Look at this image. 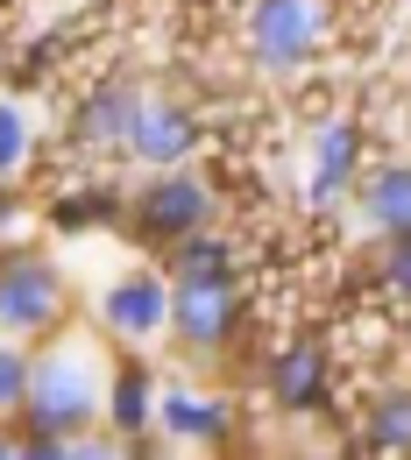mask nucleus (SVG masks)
I'll return each mask as SVG.
<instances>
[{
	"mask_svg": "<svg viewBox=\"0 0 411 460\" xmlns=\"http://www.w3.org/2000/svg\"><path fill=\"white\" fill-rule=\"evenodd\" d=\"M93 411H100V368L85 347H58L50 361H36V376H29L36 432H78Z\"/></svg>",
	"mask_w": 411,
	"mask_h": 460,
	"instance_id": "nucleus-1",
	"label": "nucleus"
},
{
	"mask_svg": "<svg viewBox=\"0 0 411 460\" xmlns=\"http://www.w3.org/2000/svg\"><path fill=\"white\" fill-rule=\"evenodd\" d=\"M319 43V0H255L248 7V50L263 71H298Z\"/></svg>",
	"mask_w": 411,
	"mask_h": 460,
	"instance_id": "nucleus-2",
	"label": "nucleus"
},
{
	"mask_svg": "<svg viewBox=\"0 0 411 460\" xmlns=\"http://www.w3.org/2000/svg\"><path fill=\"white\" fill-rule=\"evenodd\" d=\"M64 312V277L43 255H7L0 262V326L7 333H43Z\"/></svg>",
	"mask_w": 411,
	"mask_h": 460,
	"instance_id": "nucleus-3",
	"label": "nucleus"
},
{
	"mask_svg": "<svg viewBox=\"0 0 411 460\" xmlns=\"http://www.w3.org/2000/svg\"><path fill=\"white\" fill-rule=\"evenodd\" d=\"M206 213H213V199H206V184L184 164L156 171V184H142V199H135V227L149 241H184V234L206 227Z\"/></svg>",
	"mask_w": 411,
	"mask_h": 460,
	"instance_id": "nucleus-4",
	"label": "nucleus"
},
{
	"mask_svg": "<svg viewBox=\"0 0 411 460\" xmlns=\"http://www.w3.org/2000/svg\"><path fill=\"white\" fill-rule=\"evenodd\" d=\"M241 305H235V277H184L171 290V333L184 347H220L235 333Z\"/></svg>",
	"mask_w": 411,
	"mask_h": 460,
	"instance_id": "nucleus-5",
	"label": "nucleus"
},
{
	"mask_svg": "<svg viewBox=\"0 0 411 460\" xmlns=\"http://www.w3.org/2000/svg\"><path fill=\"white\" fill-rule=\"evenodd\" d=\"M100 312H107V326H114L121 341H149V333L171 326V290H164V277H149V270H128L121 284H107Z\"/></svg>",
	"mask_w": 411,
	"mask_h": 460,
	"instance_id": "nucleus-6",
	"label": "nucleus"
},
{
	"mask_svg": "<svg viewBox=\"0 0 411 460\" xmlns=\"http://www.w3.org/2000/svg\"><path fill=\"white\" fill-rule=\"evenodd\" d=\"M128 156H142L149 171H171L192 156V114L171 107V100H149L142 120H135V142H128Z\"/></svg>",
	"mask_w": 411,
	"mask_h": 460,
	"instance_id": "nucleus-7",
	"label": "nucleus"
},
{
	"mask_svg": "<svg viewBox=\"0 0 411 460\" xmlns=\"http://www.w3.org/2000/svg\"><path fill=\"white\" fill-rule=\"evenodd\" d=\"M142 107H149V100H142L135 85H100V93L85 100V114H78V135H85V142H100V149H128Z\"/></svg>",
	"mask_w": 411,
	"mask_h": 460,
	"instance_id": "nucleus-8",
	"label": "nucleus"
},
{
	"mask_svg": "<svg viewBox=\"0 0 411 460\" xmlns=\"http://www.w3.org/2000/svg\"><path fill=\"white\" fill-rule=\"evenodd\" d=\"M270 397L284 403V411H312V403L326 397V361H319V347H284V354L270 361Z\"/></svg>",
	"mask_w": 411,
	"mask_h": 460,
	"instance_id": "nucleus-9",
	"label": "nucleus"
},
{
	"mask_svg": "<svg viewBox=\"0 0 411 460\" xmlns=\"http://www.w3.org/2000/svg\"><path fill=\"white\" fill-rule=\"evenodd\" d=\"M354 164H362V128L354 120H334L326 135H319V164H312V199L326 206V199H341L348 191Z\"/></svg>",
	"mask_w": 411,
	"mask_h": 460,
	"instance_id": "nucleus-10",
	"label": "nucleus"
},
{
	"mask_svg": "<svg viewBox=\"0 0 411 460\" xmlns=\"http://www.w3.org/2000/svg\"><path fill=\"white\" fill-rule=\"evenodd\" d=\"M362 213L376 220V227L390 234H411V164H383V171L362 184Z\"/></svg>",
	"mask_w": 411,
	"mask_h": 460,
	"instance_id": "nucleus-11",
	"label": "nucleus"
},
{
	"mask_svg": "<svg viewBox=\"0 0 411 460\" xmlns=\"http://www.w3.org/2000/svg\"><path fill=\"white\" fill-rule=\"evenodd\" d=\"M156 425L177 432V439H220V432H228V403L192 397V390H171V397L156 403Z\"/></svg>",
	"mask_w": 411,
	"mask_h": 460,
	"instance_id": "nucleus-12",
	"label": "nucleus"
},
{
	"mask_svg": "<svg viewBox=\"0 0 411 460\" xmlns=\"http://www.w3.org/2000/svg\"><path fill=\"white\" fill-rule=\"evenodd\" d=\"M107 411H114V425L128 439H142L149 432V418H156V390H149V368H121L114 390H107Z\"/></svg>",
	"mask_w": 411,
	"mask_h": 460,
	"instance_id": "nucleus-13",
	"label": "nucleus"
},
{
	"mask_svg": "<svg viewBox=\"0 0 411 460\" xmlns=\"http://www.w3.org/2000/svg\"><path fill=\"white\" fill-rule=\"evenodd\" d=\"M369 447L376 454H405L411 447V390H390V397L369 411Z\"/></svg>",
	"mask_w": 411,
	"mask_h": 460,
	"instance_id": "nucleus-14",
	"label": "nucleus"
},
{
	"mask_svg": "<svg viewBox=\"0 0 411 460\" xmlns=\"http://www.w3.org/2000/svg\"><path fill=\"white\" fill-rule=\"evenodd\" d=\"M228 262H235V255H228V241H213L206 227L177 241V284H184V277H235Z\"/></svg>",
	"mask_w": 411,
	"mask_h": 460,
	"instance_id": "nucleus-15",
	"label": "nucleus"
},
{
	"mask_svg": "<svg viewBox=\"0 0 411 460\" xmlns=\"http://www.w3.org/2000/svg\"><path fill=\"white\" fill-rule=\"evenodd\" d=\"M22 156H29V120H22V107L0 100V177L22 171Z\"/></svg>",
	"mask_w": 411,
	"mask_h": 460,
	"instance_id": "nucleus-16",
	"label": "nucleus"
},
{
	"mask_svg": "<svg viewBox=\"0 0 411 460\" xmlns=\"http://www.w3.org/2000/svg\"><path fill=\"white\" fill-rule=\"evenodd\" d=\"M29 376H36V361H29V354H14V347H0V411L29 403Z\"/></svg>",
	"mask_w": 411,
	"mask_h": 460,
	"instance_id": "nucleus-17",
	"label": "nucleus"
},
{
	"mask_svg": "<svg viewBox=\"0 0 411 460\" xmlns=\"http://www.w3.org/2000/svg\"><path fill=\"white\" fill-rule=\"evenodd\" d=\"M107 213V199H58V227H93Z\"/></svg>",
	"mask_w": 411,
	"mask_h": 460,
	"instance_id": "nucleus-18",
	"label": "nucleus"
},
{
	"mask_svg": "<svg viewBox=\"0 0 411 460\" xmlns=\"http://www.w3.org/2000/svg\"><path fill=\"white\" fill-rule=\"evenodd\" d=\"M383 270H390V290H405V297H411V234H398V248H390Z\"/></svg>",
	"mask_w": 411,
	"mask_h": 460,
	"instance_id": "nucleus-19",
	"label": "nucleus"
},
{
	"mask_svg": "<svg viewBox=\"0 0 411 460\" xmlns=\"http://www.w3.org/2000/svg\"><path fill=\"white\" fill-rule=\"evenodd\" d=\"M7 454H14V447H7V439H0V460H7Z\"/></svg>",
	"mask_w": 411,
	"mask_h": 460,
	"instance_id": "nucleus-20",
	"label": "nucleus"
}]
</instances>
